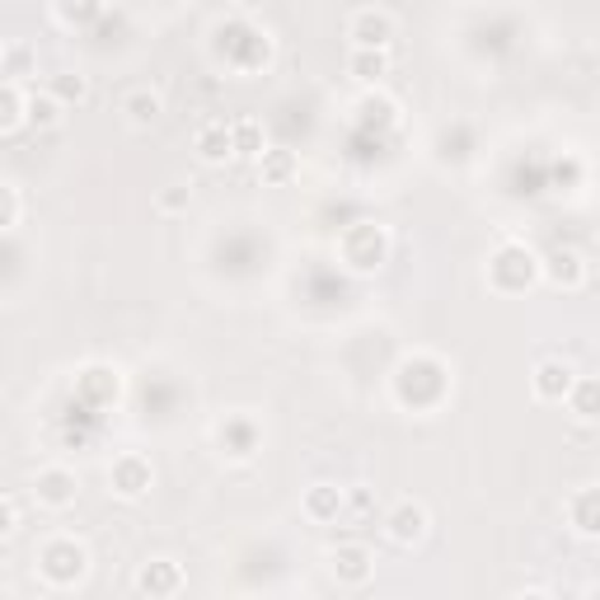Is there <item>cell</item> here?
Wrapping results in <instances>:
<instances>
[{
    "instance_id": "obj_22",
    "label": "cell",
    "mask_w": 600,
    "mask_h": 600,
    "mask_svg": "<svg viewBox=\"0 0 600 600\" xmlns=\"http://www.w3.org/2000/svg\"><path fill=\"white\" fill-rule=\"evenodd\" d=\"M563 404H572V413L582 417V423H596V380L591 375H577Z\"/></svg>"
},
{
    "instance_id": "obj_29",
    "label": "cell",
    "mask_w": 600,
    "mask_h": 600,
    "mask_svg": "<svg viewBox=\"0 0 600 600\" xmlns=\"http://www.w3.org/2000/svg\"><path fill=\"white\" fill-rule=\"evenodd\" d=\"M14 526H19V511H14L10 497H0V539H10V535H14Z\"/></svg>"
},
{
    "instance_id": "obj_14",
    "label": "cell",
    "mask_w": 600,
    "mask_h": 600,
    "mask_svg": "<svg viewBox=\"0 0 600 600\" xmlns=\"http://www.w3.org/2000/svg\"><path fill=\"white\" fill-rule=\"evenodd\" d=\"M159 113H165V99H159L155 90H127L123 94V117H127V127H155L159 123Z\"/></svg>"
},
{
    "instance_id": "obj_11",
    "label": "cell",
    "mask_w": 600,
    "mask_h": 600,
    "mask_svg": "<svg viewBox=\"0 0 600 600\" xmlns=\"http://www.w3.org/2000/svg\"><path fill=\"white\" fill-rule=\"evenodd\" d=\"M193 151H197V159H203V165H226V159L235 155V151H230V123H226V117H211V123L197 127Z\"/></svg>"
},
{
    "instance_id": "obj_20",
    "label": "cell",
    "mask_w": 600,
    "mask_h": 600,
    "mask_svg": "<svg viewBox=\"0 0 600 600\" xmlns=\"http://www.w3.org/2000/svg\"><path fill=\"white\" fill-rule=\"evenodd\" d=\"M221 446H230L235 459H249L258 436H254V423L249 417H230V423H221Z\"/></svg>"
},
{
    "instance_id": "obj_2",
    "label": "cell",
    "mask_w": 600,
    "mask_h": 600,
    "mask_svg": "<svg viewBox=\"0 0 600 600\" xmlns=\"http://www.w3.org/2000/svg\"><path fill=\"white\" fill-rule=\"evenodd\" d=\"M535 277H539V258L526 245H503L488 263V282L497 291H526Z\"/></svg>"
},
{
    "instance_id": "obj_5",
    "label": "cell",
    "mask_w": 600,
    "mask_h": 600,
    "mask_svg": "<svg viewBox=\"0 0 600 600\" xmlns=\"http://www.w3.org/2000/svg\"><path fill=\"white\" fill-rule=\"evenodd\" d=\"M427 526H432V516L423 503H413V497H404V503H394L390 516H385V535L394 539L399 549H413V545H423L427 539Z\"/></svg>"
},
{
    "instance_id": "obj_17",
    "label": "cell",
    "mask_w": 600,
    "mask_h": 600,
    "mask_svg": "<svg viewBox=\"0 0 600 600\" xmlns=\"http://www.w3.org/2000/svg\"><path fill=\"white\" fill-rule=\"evenodd\" d=\"M117 390H123V380H117V371H108V366H90L85 375H80V394H85L94 408L113 404Z\"/></svg>"
},
{
    "instance_id": "obj_12",
    "label": "cell",
    "mask_w": 600,
    "mask_h": 600,
    "mask_svg": "<svg viewBox=\"0 0 600 600\" xmlns=\"http://www.w3.org/2000/svg\"><path fill=\"white\" fill-rule=\"evenodd\" d=\"M178 587H184V568L169 563V558H155V563L136 572V591L142 596H174Z\"/></svg>"
},
{
    "instance_id": "obj_8",
    "label": "cell",
    "mask_w": 600,
    "mask_h": 600,
    "mask_svg": "<svg viewBox=\"0 0 600 600\" xmlns=\"http://www.w3.org/2000/svg\"><path fill=\"white\" fill-rule=\"evenodd\" d=\"M108 488L123 497V503H136V497H146L151 488V459L142 455H123V459H113V469H108Z\"/></svg>"
},
{
    "instance_id": "obj_26",
    "label": "cell",
    "mask_w": 600,
    "mask_h": 600,
    "mask_svg": "<svg viewBox=\"0 0 600 600\" xmlns=\"http://www.w3.org/2000/svg\"><path fill=\"white\" fill-rule=\"evenodd\" d=\"M33 71V52L19 43V48H6V56H0V75H29Z\"/></svg>"
},
{
    "instance_id": "obj_4",
    "label": "cell",
    "mask_w": 600,
    "mask_h": 600,
    "mask_svg": "<svg viewBox=\"0 0 600 600\" xmlns=\"http://www.w3.org/2000/svg\"><path fill=\"white\" fill-rule=\"evenodd\" d=\"M33 497H38V507H48V511H66V507H75V497H80V478H75V469H66V465L38 469V478H33Z\"/></svg>"
},
{
    "instance_id": "obj_1",
    "label": "cell",
    "mask_w": 600,
    "mask_h": 600,
    "mask_svg": "<svg viewBox=\"0 0 600 600\" xmlns=\"http://www.w3.org/2000/svg\"><path fill=\"white\" fill-rule=\"evenodd\" d=\"M38 572H43L48 587L66 591L90 572V549L80 545V539H71V535H56V539H48V545L38 549Z\"/></svg>"
},
{
    "instance_id": "obj_21",
    "label": "cell",
    "mask_w": 600,
    "mask_h": 600,
    "mask_svg": "<svg viewBox=\"0 0 600 600\" xmlns=\"http://www.w3.org/2000/svg\"><path fill=\"white\" fill-rule=\"evenodd\" d=\"M258 174H263V184H287V178L296 174V155L263 146V155H258Z\"/></svg>"
},
{
    "instance_id": "obj_23",
    "label": "cell",
    "mask_w": 600,
    "mask_h": 600,
    "mask_svg": "<svg viewBox=\"0 0 600 600\" xmlns=\"http://www.w3.org/2000/svg\"><path fill=\"white\" fill-rule=\"evenodd\" d=\"M52 94L62 99V104H85V99H90V80L75 75V71H62V75H52Z\"/></svg>"
},
{
    "instance_id": "obj_9",
    "label": "cell",
    "mask_w": 600,
    "mask_h": 600,
    "mask_svg": "<svg viewBox=\"0 0 600 600\" xmlns=\"http://www.w3.org/2000/svg\"><path fill=\"white\" fill-rule=\"evenodd\" d=\"M539 272H545L554 287H563V291H582V287H587V277H591L587 258L577 254V249H554L545 263H539Z\"/></svg>"
},
{
    "instance_id": "obj_7",
    "label": "cell",
    "mask_w": 600,
    "mask_h": 600,
    "mask_svg": "<svg viewBox=\"0 0 600 600\" xmlns=\"http://www.w3.org/2000/svg\"><path fill=\"white\" fill-rule=\"evenodd\" d=\"M394 33H399V24H394L390 10H356L352 24H348L352 48H390Z\"/></svg>"
},
{
    "instance_id": "obj_16",
    "label": "cell",
    "mask_w": 600,
    "mask_h": 600,
    "mask_svg": "<svg viewBox=\"0 0 600 600\" xmlns=\"http://www.w3.org/2000/svg\"><path fill=\"white\" fill-rule=\"evenodd\" d=\"M348 71L362 80V85H380L390 75V48H352Z\"/></svg>"
},
{
    "instance_id": "obj_6",
    "label": "cell",
    "mask_w": 600,
    "mask_h": 600,
    "mask_svg": "<svg viewBox=\"0 0 600 600\" xmlns=\"http://www.w3.org/2000/svg\"><path fill=\"white\" fill-rule=\"evenodd\" d=\"M572 380H577L572 362H563V356H545V362L535 366V375H530V390H535L539 404H563Z\"/></svg>"
},
{
    "instance_id": "obj_15",
    "label": "cell",
    "mask_w": 600,
    "mask_h": 600,
    "mask_svg": "<svg viewBox=\"0 0 600 600\" xmlns=\"http://www.w3.org/2000/svg\"><path fill=\"white\" fill-rule=\"evenodd\" d=\"M568 521L582 539H596L600 535V493L596 488H582L568 497Z\"/></svg>"
},
{
    "instance_id": "obj_30",
    "label": "cell",
    "mask_w": 600,
    "mask_h": 600,
    "mask_svg": "<svg viewBox=\"0 0 600 600\" xmlns=\"http://www.w3.org/2000/svg\"><path fill=\"white\" fill-rule=\"evenodd\" d=\"M0 56H6V48H0Z\"/></svg>"
},
{
    "instance_id": "obj_3",
    "label": "cell",
    "mask_w": 600,
    "mask_h": 600,
    "mask_svg": "<svg viewBox=\"0 0 600 600\" xmlns=\"http://www.w3.org/2000/svg\"><path fill=\"white\" fill-rule=\"evenodd\" d=\"M338 249H343V263L352 268V272H375L380 263H385V258H390V235L385 230H380V226H352L348 235H343V245H338Z\"/></svg>"
},
{
    "instance_id": "obj_27",
    "label": "cell",
    "mask_w": 600,
    "mask_h": 600,
    "mask_svg": "<svg viewBox=\"0 0 600 600\" xmlns=\"http://www.w3.org/2000/svg\"><path fill=\"white\" fill-rule=\"evenodd\" d=\"M19 221V193L10 184H0V230H10Z\"/></svg>"
},
{
    "instance_id": "obj_25",
    "label": "cell",
    "mask_w": 600,
    "mask_h": 600,
    "mask_svg": "<svg viewBox=\"0 0 600 600\" xmlns=\"http://www.w3.org/2000/svg\"><path fill=\"white\" fill-rule=\"evenodd\" d=\"M104 10V0H56V14L66 19V24H90Z\"/></svg>"
},
{
    "instance_id": "obj_28",
    "label": "cell",
    "mask_w": 600,
    "mask_h": 600,
    "mask_svg": "<svg viewBox=\"0 0 600 600\" xmlns=\"http://www.w3.org/2000/svg\"><path fill=\"white\" fill-rule=\"evenodd\" d=\"M159 207H165V211H178V207H188V188H184V184H169L165 193H159Z\"/></svg>"
},
{
    "instance_id": "obj_19",
    "label": "cell",
    "mask_w": 600,
    "mask_h": 600,
    "mask_svg": "<svg viewBox=\"0 0 600 600\" xmlns=\"http://www.w3.org/2000/svg\"><path fill=\"white\" fill-rule=\"evenodd\" d=\"M306 516H310V521H338V516H343V488L314 484L306 493Z\"/></svg>"
},
{
    "instance_id": "obj_24",
    "label": "cell",
    "mask_w": 600,
    "mask_h": 600,
    "mask_svg": "<svg viewBox=\"0 0 600 600\" xmlns=\"http://www.w3.org/2000/svg\"><path fill=\"white\" fill-rule=\"evenodd\" d=\"M24 123V94L14 85H0V132H14Z\"/></svg>"
},
{
    "instance_id": "obj_13",
    "label": "cell",
    "mask_w": 600,
    "mask_h": 600,
    "mask_svg": "<svg viewBox=\"0 0 600 600\" xmlns=\"http://www.w3.org/2000/svg\"><path fill=\"white\" fill-rule=\"evenodd\" d=\"M24 123L33 132H56V127L66 123V104L52 90L48 94H24Z\"/></svg>"
},
{
    "instance_id": "obj_18",
    "label": "cell",
    "mask_w": 600,
    "mask_h": 600,
    "mask_svg": "<svg viewBox=\"0 0 600 600\" xmlns=\"http://www.w3.org/2000/svg\"><path fill=\"white\" fill-rule=\"evenodd\" d=\"M230 151L239 159L263 155V123H258V117H235V123H230Z\"/></svg>"
},
{
    "instance_id": "obj_10",
    "label": "cell",
    "mask_w": 600,
    "mask_h": 600,
    "mask_svg": "<svg viewBox=\"0 0 600 600\" xmlns=\"http://www.w3.org/2000/svg\"><path fill=\"white\" fill-rule=\"evenodd\" d=\"M329 572H333L343 587H366L371 572H375V563H371V554H366L362 545H338V549L329 554Z\"/></svg>"
}]
</instances>
